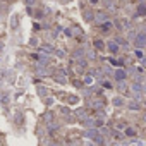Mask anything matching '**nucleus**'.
Wrapping results in <instances>:
<instances>
[{"instance_id":"obj_41","label":"nucleus","mask_w":146,"mask_h":146,"mask_svg":"<svg viewBox=\"0 0 146 146\" xmlns=\"http://www.w3.org/2000/svg\"><path fill=\"white\" fill-rule=\"evenodd\" d=\"M139 2H144V0H139Z\"/></svg>"},{"instance_id":"obj_11","label":"nucleus","mask_w":146,"mask_h":146,"mask_svg":"<svg viewBox=\"0 0 146 146\" xmlns=\"http://www.w3.org/2000/svg\"><path fill=\"white\" fill-rule=\"evenodd\" d=\"M93 45H95V50H98V52L105 50V46H107V43H105L103 40H95V41H93Z\"/></svg>"},{"instance_id":"obj_32","label":"nucleus","mask_w":146,"mask_h":146,"mask_svg":"<svg viewBox=\"0 0 146 146\" xmlns=\"http://www.w3.org/2000/svg\"><path fill=\"white\" fill-rule=\"evenodd\" d=\"M67 102H69V103H76V102H78V98H76V96H69V100H67Z\"/></svg>"},{"instance_id":"obj_23","label":"nucleus","mask_w":146,"mask_h":146,"mask_svg":"<svg viewBox=\"0 0 146 146\" xmlns=\"http://www.w3.org/2000/svg\"><path fill=\"white\" fill-rule=\"evenodd\" d=\"M110 29H112V23H110V21L105 23V24H102V31H103V33H110Z\"/></svg>"},{"instance_id":"obj_30","label":"nucleus","mask_w":146,"mask_h":146,"mask_svg":"<svg viewBox=\"0 0 146 146\" xmlns=\"http://www.w3.org/2000/svg\"><path fill=\"white\" fill-rule=\"evenodd\" d=\"M102 86H103V88H107V90H110V88H112L110 81H103V83H102Z\"/></svg>"},{"instance_id":"obj_27","label":"nucleus","mask_w":146,"mask_h":146,"mask_svg":"<svg viewBox=\"0 0 146 146\" xmlns=\"http://www.w3.org/2000/svg\"><path fill=\"white\" fill-rule=\"evenodd\" d=\"M134 53H136V57H137V58H139V60H141V58H143V57H144V53H143V52H141V50H137V48H136V50H134Z\"/></svg>"},{"instance_id":"obj_13","label":"nucleus","mask_w":146,"mask_h":146,"mask_svg":"<svg viewBox=\"0 0 146 146\" xmlns=\"http://www.w3.org/2000/svg\"><path fill=\"white\" fill-rule=\"evenodd\" d=\"M98 136H100V132H98L95 127H91V129H88V131H86V137H90V139H96Z\"/></svg>"},{"instance_id":"obj_25","label":"nucleus","mask_w":146,"mask_h":146,"mask_svg":"<svg viewBox=\"0 0 146 146\" xmlns=\"http://www.w3.org/2000/svg\"><path fill=\"white\" fill-rule=\"evenodd\" d=\"M84 84H86V86H90V84H93V76H90V74H88V76L84 78Z\"/></svg>"},{"instance_id":"obj_22","label":"nucleus","mask_w":146,"mask_h":146,"mask_svg":"<svg viewBox=\"0 0 146 146\" xmlns=\"http://www.w3.org/2000/svg\"><path fill=\"white\" fill-rule=\"evenodd\" d=\"M112 103H113L115 107H122V105H124V98H122V96H115Z\"/></svg>"},{"instance_id":"obj_10","label":"nucleus","mask_w":146,"mask_h":146,"mask_svg":"<svg viewBox=\"0 0 146 146\" xmlns=\"http://www.w3.org/2000/svg\"><path fill=\"white\" fill-rule=\"evenodd\" d=\"M74 115H76V119H79V120L88 119V112H86V108H78V110L74 112Z\"/></svg>"},{"instance_id":"obj_21","label":"nucleus","mask_w":146,"mask_h":146,"mask_svg":"<svg viewBox=\"0 0 146 146\" xmlns=\"http://www.w3.org/2000/svg\"><path fill=\"white\" fill-rule=\"evenodd\" d=\"M127 31H129V33H127V40H134V38H136V35H137V29H134V28H129Z\"/></svg>"},{"instance_id":"obj_35","label":"nucleus","mask_w":146,"mask_h":146,"mask_svg":"<svg viewBox=\"0 0 146 146\" xmlns=\"http://www.w3.org/2000/svg\"><path fill=\"white\" fill-rule=\"evenodd\" d=\"M60 2H62V4H70L72 0H60Z\"/></svg>"},{"instance_id":"obj_38","label":"nucleus","mask_w":146,"mask_h":146,"mask_svg":"<svg viewBox=\"0 0 146 146\" xmlns=\"http://www.w3.org/2000/svg\"><path fill=\"white\" fill-rule=\"evenodd\" d=\"M143 105H144V107H146V98H144V100H143Z\"/></svg>"},{"instance_id":"obj_6","label":"nucleus","mask_w":146,"mask_h":146,"mask_svg":"<svg viewBox=\"0 0 146 146\" xmlns=\"http://www.w3.org/2000/svg\"><path fill=\"white\" fill-rule=\"evenodd\" d=\"M48 65H43V64H40V62H36V67H35V72H36V76H46L48 74V69H46Z\"/></svg>"},{"instance_id":"obj_14","label":"nucleus","mask_w":146,"mask_h":146,"mask_svg":"<svg viewBox=\"0 0 146 146\" xmlns=\"http://www.w3.org/2000/svg\"><path fill=\"white\" fill-rule=\"evenodd\" d=\"M76 67L81 70V69H86L88 67V58H79V60H76Z\"/></svg>"},{"instance_id":"obj_34","label":"nucleus","mask_w":146,"mask_h":146,"mask_svg":"<svg viewBox=\"0 0 146 146\" xmlns=\"http://www.w3.org/2000/svg\"><path fill=\"white\" fill-rule=\"evenodd\" d=\"M143 95H146V81L143 83Z\"/></svg>"},{"instance_id":"obj_17","label":"nucleus","mask_w":146,"mask_h":146,"mask_svg":"<svg viewBox=\"0 0 146 146\" xmlns=\"http://www.w3.org/2000/svg\"><path fill=\"white\" fill-rule=\"evenodd\" d=\"M131 90L134 93H143V83H132L131 84Z\"/></svg>"},{"instance_id":"obj_12","label":"nucleus","mask_w":146,"mask_h":146,"mask_svg":"<svg viewBox=\"0 0 146 146\" xmlns=\"http://www.w3.org/2000/svg\"><path fill=\"white\" fill-rule=\"evenodd\" d=\"M127 108H129V110H134V112H137V110L141 108V103H139V102H136V100H131V102L127 103Z\"/></svg>"},{"instance_id":"obj_5","label":"nucleus","mask_w":146,"mask_h":146,"mask_svg":"<svg viewBox=\"0 0 146 146\" xmlns=\"http://www.w3.org/2000/svg\"><path fill=\"white\" fill-rule=\"evenodd\" d=\"M107 48H108V52L112 53V55H117L119 52H120V46L113 41V40H110V41H107Z\"/></svg>"},{"instance_id":"obj_29","label":"nucleus","mask_w":146,"mask_h":146,"mask_svg":"<svg viewBox=\"0 0 146 146\" xmlns=\"http://www.w3.org/2000/svg\"><path fill=\"white\" fill-rule=\"evenodd\" d=\"M125 134L132 137V136H136V131H134V129H125Z\"/></svg>"},{"instance_id":"obj_37","label":"nucleus","mask_w":146,"mask_h":146,"mask_svg":"<svg viewBox=\"0 0 146 146\" xmlns=\"http://www.w3.org/2000/svg\"><path fill=\"white\" fill-rule=\"evenodd\" d=\"M2 48H4V43H2V41H0V50H2Z\"/></svg>"},{"instance_id":"obj_33","label":"nucleus","mask_w":146,"mask_h":146,"mask_svg":"<svg viewBox=\"0 0 146 146\" xmlns=\"http://www.w3.org/2000/svg\"><path fill=\"white\" fill-rule=\"evenodd\" d=\"M55 53H57V55H58V57H64V55H65V52H62V50H57V52H55Z\"/></svg>"},{"instance_id":"obj_8","label":"nucleus","mask_w":146,"mask_h":146,"mask_svg":"<svg viewBox=\"0 0 146 146\" xmlns=\"http://www.w3.org/2000/svg\"><path fill=\"white\" fill-rule=\"evenodd\" d=\"M72 58H74V60L86 58V50H84V48H76L74 52H72Z\"/></svg>"},{"instance_id":"obj_20","label":"nucleus","mask_w":146,"mask_h":146,"mask_svg":"<svg viewBox=\"0 0 146 146\" xmlns=\"http://www.w3.org/2000/svg\"><path fill=\"white\" fill-rule=\"evenodd\" d=\"M83 125H84V127H88V129H91V127H95V120H93L91 117H88V119H84V120H83Z\"/></svg>"},{"instance_id":"obj_15","label":"nucleus","mask_w":146,"mask_h":146,"mask_svg":"<svg viewBox=\"0 0 146 146\" xmlns=\"http://www.w3.org/2000/svg\"><path fill=\"white\" fill-rule=\"evenodd\" d=\"M117 90H119L120 93H127L129 86H127V83H125V81H119V83H117Z\"/></svg>"},{"instance_id":"obj_31","label":"nucleus","mask_w":146,"mask_h":146,"mask_svg":"<svg viewBox=\"0 0 146 146\" xmlns=\"http://www.w3.org/2000/svg\"><path fill=\"white\" fill-rule=\"evenodd\" d=\"M141 67H143V69H146V55L141 58Z\"/></svg>"},{"instance_id":"obj_26","label":"nucleus","mask_w":146,"mask_h":146,"mask_svg":"<svg viewBox=\"0 0 146 146\" xmlns=\"http://www.w3.org/2000/svg\"><path fill=\"white\" fill-rule=\"evenodd\" d=\"M24 4H26L28 7H33V5H36V4H38V0H24Z\"/></svg>"},{"instance_id":"obj_39","label":"nucleus","mask_w":146,"mask_h":146,"mask_svg":"<svg viewBox=\"0 0 146 146\" xmlns=\"http://www.w3.org/2000/svg\"><path fill=\"white\" fill-rule=\"evenodd\" d=\"M5 2H14V0H5Z\"/></svg>"},{"instance_id":"obj_9","label":"nucleus","mask_w":146,"mask_h":146,"mask_svg":"<svg viewBox=\"0 0 146 146\" xmlns=\"http://www.w3.org/2000/svg\"><path fill=\"white\" fill-rule=\"evenodd\" d=\"M60 74H53V79L58 83V84H65L67 83V78H65V70H58Z\"/></svg>"},{"instance_id":"obj_40","label":"nucleus","mask_w":146,"mask_h":146,"mask_svg":"<svg viewBox=\"0 0 146 146\" xmlns=\"http://www.w3.org/2000/svg\"><path fill=\"white\" fill-rule=\"evenodd\" d=\"M91 2H95V4H96V2H98V0H91Z\"/></svg>"},{"instance_id":"obj_3","label":"nucleus","mask_w":146,"mask_h":146,"mask_svg":"<svg viewBox=\"0 0 146 146\" xmlns=\"http://www.w3.org/2000/svg\"><path fill=\"white\" fill-rule=\"evenodd\" d=\"M113 78H115V81H117V83H119V81H125L127 72H125L122 67H117V69L113 70Z\"/></svg>"},{"instance_id":"obj_28","label":"nucleus","mask_w":146,"mask_h":146,"mask_svg":"<svg viewBox=\"0 0 146 146\" xmlns=\"http://www.w3.org/2000/svg\"><path fill=\"white\" fill-rule=\"evenodd\" d=\"M38 93H40L41 96H45V95H46V90H45L43 86H38Z\"/></svg>"},{"instance_id":"obj_19","label":"nucleus","mask_w":146,"mask_h":146,"mask_svg":"<svg viewBox=\"0 0 146 146\" xmlns=\"http://www.w3.org/2000/svg\"><path fill=\"white\" fill-rule=\"evenodd\" d=\"M103 5L107 7V11H115V2L113 0H103Z\"/></svg>"},{"instance_id":"obj_16","label":"nucleus","mask_w":146,"mask_h":146,"mask_svg":"<svg viewBox=\"0 0 146 146\" xmlns=\"http://www.w3.org/2000/svg\"><path fill=\"white\" fill-rule=\"evenodd\" d=\"M139 16H146V4H139V5H137L136 17H139Z\"/></svg>"},{"instance_id":"obj_36","label":"nucleus","mask_w":146,"mask_h":146,"mask_svg":"<svg viewBox=\"0 0 146 146\" xmlns=\"http://www.w3.org/2000/svg\"><path fill=\"white\" fill-rule=\"evenodd\" d=\"M143 122H144V124H146V112H144V113H143Z\"/></svg>"},{"instance_id":"obj_2","label":"nucleus","mask_w":146,"mask_h":146,"mask_svg":"<svg viewBox=\"0 0 146 146\" xmlns=\"http://www.w3.org/2000/svg\"><path fill=\"white\" fill-rule=\"evenodd\" d=\"M110 21V16H108V12L107 11H96L95 12V23L96 24H105V23H108Z\"/></svg>"},{"instance_id":"obj_4","label":"nucleus","mask_w":146,"mask_h":146,"mask_svg":"<svg viewBox=\"0 0 146 146\" xmlns=\"http://www.w3.org/2000/svg\"><path fill=\"white\" fill-rule=\"evenodd\" d=\"M83 17H84V21H88V23L95 21V11H91L90 7H84V9H83Z\"/></svg>"},{"instance_id":"obj_24","label":"nucleus","mask_w":146,"mask_h":146,"mask_svg":"<svg viewBox=\"0 0 146 146\" xmlns=\"http://www.w3.org/2000/svg\"><path fill=\"white\" fill-rule=\"evenodd\" d=\"M91 105H93L95 108H103V107H105V102H103V100H96V102H93Z\"/></svg>"},{"instance_id":"obj_18","label":"nucleus","mask_w":146,"mask_h":146,"mask_svg":"<svg viewBox=\"0 0 146 146\" xmlns=\"http://www.w3.org/2000/svg\"><path fill=\"white\" fill-rule=\"evenodd\" d=\"M11 28H12L14 31L19 28V17H17V16H12V17H11Z\"/></svg>"},{"instance_id":"obj_1","label":"nucleus","mask_w":146,"mask_h":146,"mask_svg":"<svg viewBox=\"0 0 146 146\" xmlns=\"http://www.w3.org/2000/svg\"><path fill=\"white\" fill-rule=\"evenodd\" d=\"M132 45H134L137 50H141V48H146V33H144V31H137L136 38L132 40Z\"/></svg>"},{"instance_id":"obj_7","label":"nucleus","mask_w":146,"mask_h":146,"mask_svg":"<svg viewBox=\"0 0 146 146\" xmlns=\"http://www.w3.org/2000/svg\"><path fill=\"white\" fill-rule=\"evenodd\" d=\"M113 41H115L120 48H124V50H127V48H129V40H125V38H122V36H115V38H113Z\"/></svg>"}]
</instances>
